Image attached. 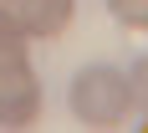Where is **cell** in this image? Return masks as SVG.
I'll return each instance as SVG.
<instances>
[{
    "label": "cell",
    "instance_id": "cell-2",
    "mask_svg": "<svg viewBox=\"0 0 148 133\" xmlns=\"http://www.w3.org/2000/svg\"><path fill=\"white\" fill-rule=\"evenodd\" d=\"M41 118V82L31 72V61L0 67V123L5 128H26Z\"/></svg>",
    "mask_w": 148,
    "mask_h": 133
},
{
    "label": "cell",
    "instance_id": "cell-3",
    "mask_svg": "<svg viewBox=\"0 0 148 133\" xmlns=\"http://www.w3.org/2000/svg\"><path fill=\"white\" fill-rule=\"evenodd\" d=\"M0 10L10 15L26 36H41V41H56L61 31L72 26L77 0H0Z\"/></svg>",
    "mask_w": 148,
    "mask_h": 133
},
{
    "label": "cell",
    "instance_id": "cell-5",
    "mask_svg": "<svg viewBox=\"0 0 148 133\" xmlns=\"http://www.w3.org/2000/svg\"><path fill=\"white\" fill-rule=\"evenodd\" d=\"M107 10H112V21L128 31H143L148 26V0H107Z\"/></svg>",
    "mask_w": 148,
    "mask_h": 133
},
{
    "label": "cell",
    "instance_id": "cell-4",
    "mask_svg": "<svg viewBox=\"0 0 148 133\" xmlns=\"http://www.w3.org/2000/svg\"><path fill=\"white\" fill-rule=\"evenodd\" d=\"M26 46H31V36L15 26L5 10H0V67H10V61H26Z\"/></svg>",
    "mask_w": 148,
    "mask_h": 133
},
{
    "label": "cell",
    "instance_id": "cell-1",
    "mask_svg": "<svg viewBox=\"0 0 148 133\" xmlns=\"http://www.w3.org/2000/svg\"><path fill=\"white\" fill-rule=\"evenodd\" d=\"M72 113L92 128H112L118 118L133 113V92H128V77L118 67H82L72 77Z\"/></svg>",
    "mask_w": 148,
    "mask_h": 133
}]
</instances>
